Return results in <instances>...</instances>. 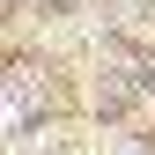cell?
I'll use <instances>...</instances> for the list:
<instances>
[{
  "mask_svg": "<svg viewBox=\"0 0 155 155\" xmlns=\"http://www.w3.org/2000/svg\"><path fill=\"white\" fill-rule=\"evenodd\" d=\"M22 111H30V74H15L8 81V126H22Z\"/></svg>",
  "mask_w": 155,
  "mask_h": 155,
  "instance_id": "6da1fadb",
  "label": "cell"
}]
</instances>
